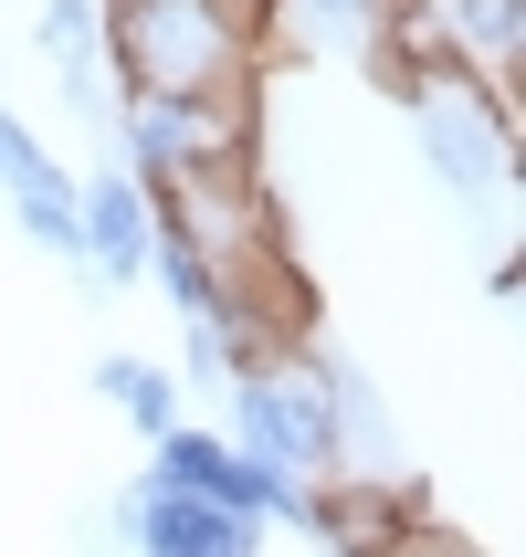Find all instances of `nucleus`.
Returning <instances> with one entry per match:
<instances>
[{"instance_id":"f257e3e1","label":"nucleus","mask_w":526,"mask_h":557,"mask_svg":"<svg viewBox=\"0 0 526 557\" xmlns=\"http://www.w3.org/2000/svg\"><path fill=\"white\" fill-rule=\"evenodd\" d=\"M117 95H221L264 85V22L243 0H106Z\"/></svg>"},{"instance_id":"f03ea898","label":"nucleus","mask_w":526,"mask_h":557,"mask_svg":"<svg viewBox=\"0 0 526 557\" xmlns=\"http://www.w3.org/2000/svg\"><path fill=\"white\" fill-rule=\"evenodd\" d=\"M401 106H411V137H421V169H432L453 200H496L505 189V169H516V116L474 85L464 63H432Z\"/></svg>"},{"instance_id":"7ed1b4c3","label":"nucleus","mask_w":526,"mask_h":557,"mask_svg":"<svg viewBox=\"0 0 526 557\" xmlns=\"http://www.w3.org/2000/svg\"><path fill=\"white\" fill-rule=\"evenodd\" d=\"M137 484H158V495H211V505H232V516H253V527H274V484L284 473H253L221 432L180 421V432L148 442V473H137Z\"/></svg>"},{"instance_id":"20e7f679","label":"nucleus","mask_w":526,"mask_h":557,"mask_svg":"<svg viewBox=\"0 0 526 557\" xmlns=\"http://www.w3.org/2000/svg\"><path fill=\"white\" fill-rule=\"evenodd\" d=\"M74 252H85L95 295L148 274V189L126 180L117 158H95L85 180H74Z\"/></svg>"},{"instance_id":"39448f33","label":"nucleus","mask_w":526,"mask_h":557,"mask_svg":"<svg viewBox=\"0 0 526 557\" xmlns=\"http://www.w3.org/2000/svg\"><path fill=\"white\" fill-rule=\"evenodd\" d=\"M126 536H137V557H264L253 516L211 495H158V484H126Z\"/></svg>"},{"instance_id":"423d86ee","label":"nucleus","mask_w":526,"mask_h":557,"mask_svg":"<svg viewBox=\"0 0 526 557\" xmlns=\"http://www.w3.org/2000/svg\"><path fill=\"white\" fill-rule=\"evenodd\" d=\"M390 22H401V0H264V32H274V42L369 63V74H379V53H390Z\"/></svg>"},{"instance_id":"0eeeda50","label":"nucleus","mask_w":526,"mask_h":557,"mask_svg":"<svg viewBox=\"0 0 526 557\" xmlns=\"http://www.w3.org/2000/svg\"><path fill=\"white\" fill-rule=\"evenodd\" d=\"M0 189H11V221H22V232H32L42 252H63V263H85V252H74V169H63L53 148H32L22 169L0 180Z\"/></svg>"},{"instance_id":"6e6552de","label":"nucleus","mask_w":526,"mask_h":557,"mask_svg":"<svg viewBox=\"0 0 526 557\" xmlns=\"http://www.w3.org/2000/svg\"><path fill=\"white\" fill-rule=\"evenodd\" d=\"M85 389H95V400H117L126 421H137V442H158V432H180V421H189V410H180V379L148 369V358H126V347H106V358H95Z\"/></svg>"},{"instance_id":"1a4fd4ad","label":"nucleus","mask_w":526,"mask_h":557,"mask_svg":"<svg viewBox=\"0 0 526 557\" xmlns=\"http://www.w3.org/2000/svg\"><path fill=\"white\" fill-rule=\"evenodd\" d=\"M32 42H42V63H106V0H42V22H32Z\"/></svg>"},{"instance_id":"9d476101","label":"nucleus","mask_w":526,"mask_h":557,"mask_svg":"<svg viewBox=\"0 0 526 557\" xmlns=\"http://www.w3.org/2000/svg\"><path fill=\"white\" fill-rule=\"evenodd\" d=\"M32 148H42V137H32V116H11V106H0V180H11Z\"/></svg>"},{"instance_id":"9b49d317","label":"nucleus","mask_w":526,"mask_h":557,"mask_svg":"<svg viewBox=\"0 0 526 557\" xmlns=\"http://www.w3.org/2000/svg\"><path fill=\"white\" fill-rule=\"evenodd\" d=\"M390 557H474V547H464V536H442V527H411Z\"/></svg>"}]
</instances>
